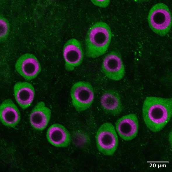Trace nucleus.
I'll use <instances>...</instances> for the list:
<instances>
[{"label":"nucleus","instance_id":"nucleus-4","mask_svg":"<svg viewBox=\"0 0 172 172\" xmlns=\"http://www.w3.org/2000/svg\"><path fill=\"white\" fill-rule=\"evenodd\" d=\"M98 151L103 155H112L118 144V138L115 128L110 122L103 124L98 129L95 136Z\"/></svg>","mask_w":172,"mask_h":172},{"label":"nucleus","instance_id":"nucleus-9","mask_svg":"<svg viewBox=\"0 0 172 172\" xmlns=\"http://www.w3.org/2000/svg\"><path fill=\"white\" fill-rule=\"evenodd\" d=\"M116 128L120 137L126 141L135 138L138 131V118L135 114L131 113L122 116L115 123Z\"/></svg>","mask_w":172,"mask_h":172},{"label":"nucleus","instance_id":"nucleus-11","mask_svg":"<svg viewBox=\"0 0 172 172\" xmlns=\"http://www.w3.org/2000/svg\"><path fill=\"white\" fill-rule=\"evenodd\" d=\"M51 116L50 109L44 102H38L32 110L29 120L32 127L38 131H42L47 127Z\"/></svg>","mask_w":172,"mask_h":172},{"label":"nucleus","instance_id":"nucleus-16","mask_svg":"<svg viewBox=\"0 0 172 172\" xmlns=\"http://www.w3.org/2000/svg\"><path fill=\"white\" fill-rule=\"evenodd\" d=\"M93 3L95 5L101 7H106L109 4L110 1L105 0H91Z\"/></svg>","mask_w":172,"mask_h":172},{"label":"nucleus","instance_id":"nucleus-7","mask_svg":"<svg viewBox=\"0 0 172 172\" xmlns=\"http://www.w3.org/2000/svg\"><path fill=\"white\" fill-rule=\"evenodd\" d=\"M15 68L20 75L28 81L35 79L41 71V66L37 58L29 53L24 54L18 58Z\"/></svg>","mask_w":172,"mask_h":172},{"label":"nucleus","instance_id":"nucleus-3","mask_svg":"<svg viewBox=\"0 0 172 172\" xmlns=\"http://www.w3.org/2000/svg\"><path fill=\"white\" fill-rule=\"evenodd\" d=\"M147 19L152 30L160 36H165L171 29V14L168 6L165 4L159 3L154 5L149 11Z\"/></svg>","mask_w":172,"mask_h":172},{"label":"nucleus","instance_id":"nucleus-13","mask_svg":"<svg viewBox=\"0 0 172 172\" xmlns=\"http://www.w3.org/2000/svg\"><path fill=\"white\" fill-rule=\"evenodd\" d=\"M46 137L48 142L57 147H66L70 144L71 138L67 129L59 124H54L48 129Z\"/></svg>","mask_w":172,"mask_h":172},{"label":"nucleus","instance_id":"nucleus-8","mask_svg":"<svg viewBox=\"0 0 172 172\" xmlns=\"http://www.w3.org/2000/svg\"><path fill=\"white\" fill-rule=\"evenodd\" d=\"M63 55L65 61V68L69 71L74 70L81 63L84 53L81 44L77 39H71L64 45Z\"/></svg>","mask_w":172,"mask_h":172},{"label":"nucleus","instance_id":"nucleus-6","mask_svg":"<svg viewBox=\"0 0 172 172\" xmlns=\"http://www.w3.org/2000/svg\"><path fill=\"white\" fill-rule=\"evenodd\" d=\"M101 70L104 74L110 79L118 81L123 78L125 74V67L119 52L111 51L105 56L102 63Z\"/></svg>","mask_w":172,"mask_h":172},{"label":"nucleus","instance_id":"nucleus-15","mask_svg":"<svg viewBox=\"0 0 172 172\" xmlns=\"http://www.w3.org/2000/svg\"><path fill=\"white\" fill-rule=\"evenodd\" d=\"M0 40L5 39L8 35L9 24L7 20L4 18H0Z\"/></svg>","mask_w":172,"mask_h":172},{"label":"nucleus","instance_id":"nucleus-2","mask_svg":"<svg viewBox=\"0 0 172 172\" xmlns=\"http://www.w3.org/2000/svg\"><path fill=\"white\" fill-rule=\"evenodd\" d=\"M112 37L108 25L103 22H97L89 28L85 40L86 54L88 57L96 58L106 52Z\"/></svg>","mask_w":172,"mask_h":172},{"label":"nucleus","instance_id":"nucleus-1","mask_svg":"<svg viewBox=\"0 0 172 172\" xmlns=\"http://www.w3.org/2000/svg\"><path fill=\"white\" fill-rule=\"evenodd\" d=\"M142 115L144 122L150 131L155 133L160 131L171 117L172 98L146 97L143 104Z\"/></svg>","mask_w":172,"mask_h":172},{"label":"nucleus","instance_id":"nucleus-5","mask_svg":"<svg viewBox=\"0 0 172 172\" xmlns=\"http://www.w3.org/2000/svg\"><path fill=\"white\" fill-rule=\"evenodd\" d=\"M70 95L73 105L78 112L88 109L94 99L93 88L89 82L81 81L76 82L71 87Z\"/></svg>","mask_w":172,"mask_h":172},{"label":"nucleus","instance_id":"nucleus-14","mask_svg":"<svg viewBox=\"0 0 172 172\" xmlns=\"http://www.w3.org/2000/svg\"><path fill=\"white\" fill-rule=\"evenodd\" d=\"M101 107L103 110L110 114L116 116L122 112L123 106L118 93L113 90L105 92L100 100Z\"/></svg>","mask_w":172,"mask_h":172},{"label":"nucleus","instance_id":"nucleus-12","mask_svg":"<svg viewBox=\"0 0 172 172\" xmlns=\"http://www.w3.org/2000/svg\"><path fill=\"white\" fill-rule=\"evenodd\" d=\"M15 99L22 109H26L32 103L35 96V90L32 85L26 81H19L13 86Z\"/></svg>","mask_w":172,"mask_h":172},{"label":"nucleus","instance_id":"nucleus-10","mask_svg":"<svg viewBox=\"0 0 172 172\" xmlns=\"http://www.w3.org/2000/svg\"><path fill=\"white\" fill-rule=\"evenodd\" d=\"M21 115L19 109L12 100H4L0 105V120L4 125L15 128L19 123Z\"/></svg>","mask_w":172,"mask_h":172}]
</instances>
